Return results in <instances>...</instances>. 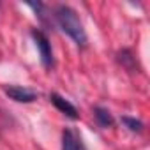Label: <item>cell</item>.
<instances>
[{
  "label": "cell",
  "mask_w": 150,
  "mask_h": 150,
  "mask_svg": "<svg viewBox=\"0 0 150 150\" xmlns=\"http://www.w3.org/2000/svg\"><path fill=\"white\" fill-rule=\"evenodd\" d=\"M94 115H96V118H97V122H99L101 127H111L113 125V117H111V113L106 108L97 106L94 110Z\"/></svg>",
  "instance_id": "6"
},
{
  "label": "cell",
  "mask_w": 150,
  "mask_h": 150,
  "mask_svg": "<svg viewBox=\"0 0 150 150\" xmlns=\"http://www.w3.org/2000/svg\"><path fill=\"white\" fill-rule=\"evenodd\" d=\"M6 96L16 103H34L37 99V92L27 88V87H18V85H9L4 88Z\"/></svg>",
  "instance_id": "3"
},
{
  "label": "cell",
  "mask_w": 150,
  "mask_h": 150,
  "mask_svg": "<svg viewBox=\"0 0 150 150\" xmlns=\"http://www.w3.org/2000/svg\"><path fill=\"white\" fill-rule=\"evenodd\" d=\"M32 37L35 41V46L39 50V55H41V62L44 67H51L53 65V51H51V44H50V39L46 37L44 32L41 30H32Z\"/></svg>",
  "instance_id": "2"
},
{
  "label": "cell",
  "mask_w": 150,
  "mask_h": 150,
  "mask_svg": "<svg viewBox=\"0 0 150 150\" xmlns=\"http://www.w3.org/2000/svg\"><path fill=\"white\" fill-rule=\"evenodd\" d=\"M50 101L55 104V108L58 110V111H62L64 115H67L69 118H72V120H76L78 117H80V113H78V110H76V106H74L72 103H69L65 97H62L60 94H50Z\"/></svg>",
  "instance_id": "4"
},
{
  "label": "cell",
  "mask_w": 150,
  "mask_h": 150,
  "mask_svg": "<svg viewBox=\"0 0 150 150\" xmlns=\"http://www.w3.org/2000/svg\"><path fill=\"white\" fill-rule=\"evenodd\" d=\"M55 20H57V25L62 28V32H65L74 42H76L80 48H85L87 46V32L72 7L69 6H58L55 9Z\"/></svg>",
  "instance_id": "1"
},
{
  "label": "cell",
  "mask_w": 150,
  "mask_h": 150,
  "mask_svg": "<svg viewBox=\"0 0 150 150\" xmlns=\"http://www.w3.org/2000/svg\"><path fill=\"white\" fill-rule=\"evenodd\" d=\"M122 122L125 124V127L132 132H141L143 131V122L138 120V118H132V117H122Z\"/></svg>",
  "instance_id": "7"
},
{
  "label": "cell",
  "mask_w": 150,
  "mask_h": 150,
  "mask_svg": "<svg viewBox=\"0 0 150 150\" xmlns=\"http://www.w3.org/2000/svg\"><path fill=\"white\" fill-rule=\"evenodd\" d=\"M62 150H87V148L76 131L65 129L62 132Z\"/></svg>",
  "instance_id": "5"
}]
</instances>
